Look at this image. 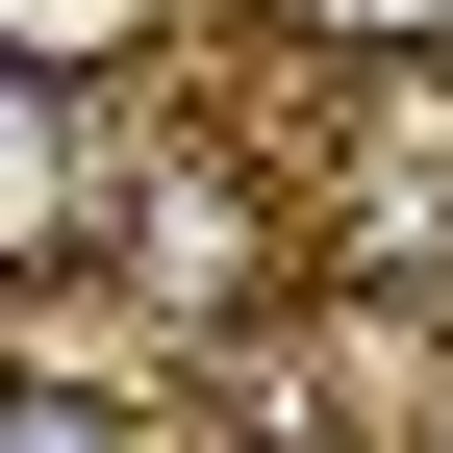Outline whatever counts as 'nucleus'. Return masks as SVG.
<instances>
[{
  "label": "nucleus",
  "mask_w": 453,
  "mask_h": 453,
  "mask_svg": "<svg viewBox=\"0 0 453 453\" xmlns=\"http://www.w3.org/2000/svg\"><path fill=\"white\" fill-rule=\"evenodd\" d=\"M76 226H101V127H76V76L0 50V252H76Z\"/></svg>",
  "instance_id": "nucleus-1"
},
{
  "label": "nucleus",
  "mask_w": 453,
  "mask_h": 453,
  "mask_svg": "<svg viewBox=\"0 0 453 453\" xmlns=\"http://www.w3.org/2000/svg\"><path fill=\"white\" fill-rule=\"evenodd\" d=\"M177 26V0H0V50H26V76H101V50H151Z\"/></svg>",
  "instance_id": "nucleus-2"
},
{
  "label": "nucleus",
  "mask_w": 453,
  "mask_h": 453,
  "mask_svg": "<svg viewBox=\"0 0 453 453\" xmlns=\"http://www.w3.org/2000/svg\"><path fill=\"white\" fill-rule=\"evenodd\" d=\"M277 26H327V50H453V0H277Z\"/></svg>",
  "instance_id": "nucleus-3"
},
{
  "label": "nucleus",
  "mask_w": 453,
  "mask_h": 453,
  "mask_svg": "<svg viewBox=\"0 0 453 453\" xmlns=\"http://www.w3.org/2000/svg\"><path fill=\"white\" fill-rule=\"evenodd\" d=\"M0 453H127L101 403H26V378H0Z\"/></svg>",
  "instance_id": "nucleus-4"
}]
</instances>
